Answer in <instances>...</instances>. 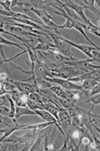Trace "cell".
I'll list each match as a JSON object with an SVG mask.
<instances>
[{
  "mask_svg": "<svg viewBox=\"0 0 100 151\" xmlns=\"http://www.w3.org/2000/svg\"><path fill=\"white\" fill-rule=\"evenodd\" d=\"M0 114H1L2 116L8 117L9 114H10V108L6 107L5 105H0Z\"/></svg>",
  "mask_w": 100,
  "mask_h": 151,
  "instance_id": "d4e9b609",
  "label": "cell"
},
{
  "mask_svg": "<svg viewBox=\"0 0 100 151\" xmlns=\"http://www.w3.org/2000/svg\"><path fill=\"white\" fill-rule=\"evenodd\" d=\"M90 104H92V106L100 104V93H97V94L93 95L92 97H91L90 98Z\"/></svg>",
  "mask_w": 100,
  "mask_h": 151,
  "instance_id": "484cf974",
  "label": "cell"
},
{
  "mask_svg": "<svg viewBox=\"0 0 100 151\" xmlns=\"http://www.w3.org/2000/svg\"><path fill=\"white\" fill-rule=\"evenodd\" d=\"M30 11L34 12L35 15H38L40 19H42V22L47 26L48 27V28L54 29V30H57V29H59V24H56L53 20H52V17L48 13V11L45 10H42V9H36V8L35 7H32Z\"/></svg>",
  "mask_w": 100,
  "mask_h": 151,
  "instance_id": "52a82bcc",
  "label": "cell"
},
{
  "mask_svg": "<svg viewBox=\"0 0 100 151\" xmlns=\"http://www.w3.org/2000/svg\"><path fill=\"white\" fill-rule=\"evenodd\" d=\"M89 93H90V96L92 97L93 95H96L97 93H100V83H96L93 88H92V90L89 91Z\"/></svg>",
  "mask_w": 100,
  "mask_h": 151,
  "instance_id": "4316f807",
  "label": "cell"
},
{
  "mask_svg": "<svg viewBox=\"0 0 100 151\" xmlns=\"http://www.w3.org/2000/svg\"><path fill=\"white\" fill-rule=\"evenodd\" d=\"M67 42H68L71 47H75L77 49H78L80 51H82L84 53V54H86L88 59H92V54H91V52H92V50L95 48V47H91V46H87V45H84V44H77V43H75V42H72L68 40H66Z\"/></svg>",
  "mask_w": 100,
  "mask_h": 151,
  "instance_id": "5bb4252c",
  "label": "cell"
},
{
  "mask_svg": "<svg viewBox=\"0 0 100 151\" xmlns=\"http://www.w3.org/2000/svg\"><path fill=\"white\" fill-rule=\"evenodd\" d=\"M47 34L49 37L52 38L54 41V45L56 47V49L60 51L64 56H66L67 58H74L72 54V50H71V45L66 41V39H64L60 37L57 33H53L49 30H47Z\"/></svg>",
  "mask_w": 100,
  "mask_h": 151,
  "instance_id": "7a4b0ae2",
  "label": "cell"
},
{
  "mask_svg": "<svg viewBox=\"0 0 100 151\" xmlns=\"http://www.w3.org/2000/svg\"><path fill=\"white\" fill-rule=\"evenodd\" d=\"M26 143H16V142L2 141L0 149L1 150H23Z\"/></svg>",
  "mask_w": 100,
  "mask_h": 151,
  "instance_id": "7c38bea8",
  "label": "cell"
},
{
  "mask_svg": "<svg viewBox=\"0 0 100 151\" xmlns=\"http://www.w3.org/2000/svg\"><path fill=\"white\" fill-rule=\"evenodd\" d=\"M91 54H92V59H90L91 63H93V61H97V63H100V50H99L94 48L92 50Z\"/></svg>",
  "mask_w": 100,
  "mask_h": 151,
  "instance_id": "44dd1931",
  "label": "cell"
},
{
  "mask_svg": "<svg viewBox=\"0 0 100 151\" xmlns=\"http://www.w3.org/2000/svg\"><path fill=\"white\" fill-rule=\"evenodd\" d=\"M48 89H49L50 91H52L55 94H56L57 96H58V97L71 100L72 91H70V90H66V89H64L63 87H61V86H59L57 84H53Z\"/></svg>",
  "mask_w": 100,
  "mask_h": 151,
  "instance_id": "30bf717a",
  "label": "cell"
},
{
  "mask_svg": "<svg viewBox=\"0 0 100 151\" xmlns=\"http://www.w3.org/2000/svg\"><path fill=\"white\" fill-rule=\"evenodd\" d=\"M64 64L78 68L82 70H85V72H96V70L100 69V66L95 65L91 63L90 59H87V60H77V59H76L74 60L67 61V63H65Z\"/></svg>",
  "mask_w": 100,
  "mask_h": 151,
  "instance_id": "5b68a950",
  "label": "cell"
},
{
  "mask_svg": "<svg viewBox=\"0 0 100 151\" xmlns=\"http://www.w3.org/2000/svg\"><path fill=\"white\" fill-rule=\"evenodd\" d=\"M99 82L96 81V80H85L81 83V86H82V89H83L84 91H91L92 90V88L96 84L98 83Z\"/></svg>",
  "mask_w": 100,
  "mask_h": 151,
  "instance_id": "ac0fdd59",
  "label": "cell"
},
{
  "mask_svg": "<svg viewBox=\"0 0 100 151\" xmlns=\"http://www.w3.org/2000/svg\"><path fill=\"white\" fill-rule=\"evenodd\" d=\"M29 98L35 103H43V97L40 93H29Z\"/></svg>",
  "mask_w": 100,
  "mask_h": 151,
  "instance_id": "ffe728a7",
  "label": "cell"
},
{
  "mask_svg": "<svg viewBox=\"0 0 100 151\" xmlns=\"http://www.w3.org/2000/svg\"><path fill=\"white\" fill-rule=\"evenodd\" d=\"M14 6H19L21 8L20 11H29L33 7L30 1H19V0H13L12 7Z\"/></svg>",
  "mask_w": 100,
  "mask_h": 151,
  "instance_id": "2e32d148",
  "label": "cell"
},
{
  "mask_svg": "<svg viewBox=\"0 0 100 151\" xmlns=\"http://www.w3.org/2000/svg\"><path fill=\"white\" fill-rule=\"evenodd\" d=\"M26 107H28V108H30L31 110H34V111H35V110H40L38 103H35V101L31 100L30 98L28 99V101H27Z\"/></svg>",
  "mask_w": 100,
  "mask_h": 151,
  "instance_id": "603a6c76",
  "label": "cell"
},
{
  "mask_svg": "<svg viewBox=\"0 0 100 151\" xmlns=\"http://www.w3.org/2000/svg\"><path fill=\"white\" fill-rule=\"evenodd\" d=\"M26 52H27V50H23L21 53H18V54H16L15 57H13L11 59H6L4 60H0V63H1V73H6L8 75V77H10V78H12V72H13V70H20V72H22V73H26L27 75H28V74L32 75L33 73L31 72V70H25L21 67L16 66V65H15L14 63H11V60L16 59L17 57H19L20 55L24 54V53H26Z\"/></svg>",
  "mask_w": 100,
  "mask_h": 151,
  "instance_id": "3957f363",
  "label": "cell"
},
{
  "mask_svg": "<svg viewBox=\"0 0 100 151\" xmlns=\"http://www.w3.org/2000/svg\"><path fill=\"white\" fill-rule=\"evenodd\" d=\"M77 5L80 6L84 9H89L96 15L100 16V12L97 10V8L95 6V0H79V1H74Z\"/></svg>",
  "mask_w": 100,
  "mask_h": 151,
  "instance_id": "4fadbf2b",
  "label": "cell"
},
{
  "mask_svg": "<svg viewBox=\"0 0 100 151\" xmlns=\"http://www.w3.org/2000/svg\"><path fill=\"white\" fill-rule=\"evenodd\" d=\"M8 94L11 96V98L15 101V103H16L18 100H19L20 98V95H21V92H19L16 89V90H14V91H11V92H9Z\"/></svg>",
  "mask_w": 100,
  "mask_h": 151,
  "instance_id": "7402d4cb",
  "label": "cell"
},
{
  "mask_svg": "<svg viewBox=\"0 0 100 151\" xmlns=\"http://www.w3.org/2000/svg\"><path fill=\"white\" fill-rule=\"evenodd\" d=\"M0 41H1V44L2 45H6V46H15L16 48H19V49H23V46L22 45H18V44L15 43V42H11L7 40L6 39L3 38L2 36H0Z\"/></svg>",
  "mask_w": 100,
  "mask_h": 151,
  "instance_id": "d6986e66",
  "label": "cell"
},
{
  "mask_svg": "<svg viewBox=\"0 0 100 151\" xmlns=\"http://www.w3.org/2000/svg\"><path fill=\"white\" fill-rule=\"evenodd\" d=\"M35 113H36V114L38 115V116H40L45 122H55V123L58 122L57 119L47 110H35Z\"/></svg>",
  "mask_w": 100,
  "mask_h": 151,
  "instance_id": "9a60e30c",
  "label": "cell"
},
{
  "mask_svg": "<svg viewBox=\"0 0 100 151\" xmlns=\"http://www.w3.org/2000/svg\"><path fill=\"white\" fill-rule=\"evenodd\" d=\"M62 2H63V1H62ZM63 4H64V5H66L67 6H68L69 8H71L72 10H74V11L78 15V17H80V19L86 22V25H87V26L91 27V28H96V27H97V26H96L94 23L91 22V21L87 19V16H86V14H85V9H84V8L82 7V6H78V5H77L74 1H71V0H67V1H64Z\"/></svg>",
  "mask_w": 100,
  "mask_h": 151,
  "instance_id": "8992f818",
  "label": "cell"
},
{
  "mask_svg": "<svg viewBox=\"0 0 100 151\" xmlns=\"http://www.w3.org/2000/svg\"><path fill=\"white\" fill-rule=\"evenodd\" d=\"M93 136V139H94V144H95V147H96V150H100V140L95 136V134L93 133L92 134Z\"/></svg>",
  "mask_w": 100,
  "mask_h": 151,
  "instance_id": "83f0119b",
  "label": "cell"
},
{
  "mask_svg": "<svg viewBox=\"0 0 100 151\" xmlns=\"http://www.w3.org/2000/svg\"><path fill=\"white\" fill-rule=\"evenodd\" d=\"M23 115H38L35 113V111L31 110L28 107H24V106H17L16 110V115H15V119H13V123L16 124L18 123V119L19 117L23 116Z\"/></svg>",
  "mask_w": 100,
  "mask_h": 151,
  "instance_id": "8fae6325",
  "label": "cell"
},
{
  "mask_svg": "<svg viewBox=\"0 0 100 151\" xmlns=\"http://www.w3.org/2000/svg\"><path fill=\"white\" fill-rule=\"evenodd\" d=\"M97 27H98V28L100 29V19L98 20V26H97Z\"/></svg>",
  "mask_w": 100,
  "mask_h": 151,
  "instance_id": "f1b7e54d",
  "label": "cell"
},
{
  "mask_svg": "<svg viewBox=\"0 0 100 151\" xmlns=\"http://www.w3.org/2000/svg\"><path fill=\"white\" fill-rule=\"evenodd\" d=\"M47 129V128H45ZM45 129H43L41 130L39 133H38V138H36V140L35 141V143L32 145V147H30L29 150L31 151H36V150H43L42 149V139L44 138V135H45Z\"/></svg>",
  "mask_w": 100,
  "mask_h": 151,
  "instance_id": "e0dca14e",
  "label": "cell"
},
{
  "mask_svg": "<svg viewBox=\"0 0 100 151\" xmlns=\"http://www.w3.org/2000/svg\"><path fill=\"white\" fill-rule=\"evenodd\" d=\"M0 4H1V6L5 8V10L11 11L12 1H10V0H6V1H3V0H1V1H0Z\"/></svg>",
  "mask_w": 100,
  "mask_h": 151,
  "instance_id": "cb8c5ba5",
  "label": "cell"
},
{
  "mask_svg": "<svg viewBox=\"0 0 100 151\" xmlns=\"http://www.w3.org/2000/svg\"><path fill=\"white\" fill-rule=\"evenodd\" d=\"M56 127L53 129L52 134H50V130H49V132H45V131L43 150H56V149H55V146H54V139H55V137H56ZM47 129H45V130H47Z\"/></svg>",
  "mask_w": 100,
  "mask_h": 151,
  "instance_id": "9c48e42d",
  "label": "cell"
},
{
  "mask_svg": "<svg viewBox=\"0 0 100 151\" xmlns=\"http://www.w3.org/2000/svg\"><path fill=\"white\" fill-rule=\"evenodd\" d=\"M49 73L52 75V77L70 79L73 77L80 76L87 72L82 70L78 68L72 67V66L66 65V64H57L56 67H55L54 69H52Z\"/></svg>",
  "mask_w": 100,
  "mask_h": 151,
  "instance_id": "6da1fadb",
  "label": "cell"
},
{
  "mask_svg": "<svg viewBox=\"0 0 100 151\" xmlns=\"http://www.w3.org/2000/svg\"><path fill=\"white\" fill-rule=\"evenodd\" d=\"M44 80H45V81H48V83H50L52 84H57V85L63 87L64 89H66V90H70V91L83 90L81 84L73 83L67 79L57 78V77H45Z\"/></svg>",
  "mask_w": 100,
  "mask_h": 151,
  "instance_id": "277c9868",
  "label": "cell"
},
{
  "mask_svg": "<svg viewBox=\"0 0 100 151\" xmlns=\"http://www.w3.org/2000/svg\"><path fill=\"white\" fill-rule=\"evenodd\" d=\"M15 84L16 86V89L19 92L24 93H27L29 94L31 93H39L40 88L36 85L35 83H30L28 82H18V81H15Z\"/></svg>",
  "mask_w": 100,
  "mask_h": 151,
  "instance_id": "ba28073f",
  "label": "cell"
}]
</instances>
